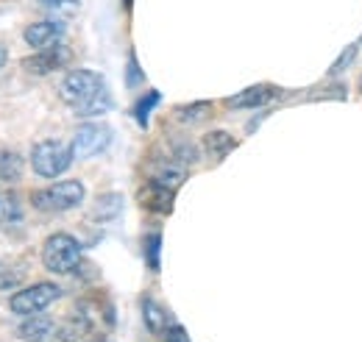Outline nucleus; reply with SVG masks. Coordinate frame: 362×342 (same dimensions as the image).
<instances>
[{
    "mask_svg": "<svg viewBox=\"0 0 362 342\" xmlns=\"http://www.w3.org/2000/svg\"><path fill=\"white\" fill-rule=\"evenodd\" d=\"M81 201H84L81 181H56L31 195V204L40 212H70V209L81 206Z\"/></svg>",
    "mask_w": 362,
    "mask_h": 342,
    "instance_id": "1",
    "label": "nucleus"
},
{
    "mask_svg": "<svg viewBox=\"0 0 362 342\" xmlns=\"http://www.w3.org/2000/svg\"><path fill=\"white\" fill-rule=\"evenodd\" d=\"M103 89H106V84H103V76L100 73H95V70H70L64 76L62 86H59V95H62V100L67 106L81 109L90 100H95Z\"/></svg>",
    "mask_w": 362,
    "mask_h": 342,
    "instance_id": "2",
    "label": "nucleus"
},
{
    "mask_svg": "<svg viewBox=\"0 0 362 342\" xmlns=\"http://www.w3.org/2000/svg\"><path fill=\"white\" fill-rule=\"evenodd\" d=\"M73 145L59 142V139H45L40 145H34L31 151V167L42 178H59L62 172L73 165Z\"/></svg>",
    "mask_w": 362,
    "mask_h": 342,
    "instance_id": "3",
    "label": "nucleus"
},
{
    "mask_svg": "<svg viewBox=\"0 0 362 342\" xmlns=\"http://www.w3.org/2000/svg\"><path fill=\"white\" fill-rule=\"evenodd\" d=\"M78 261H81V245H78L76 237H70V234H53V237H47L45 248H42V264H45V270L64 276Z\"/></svg>",
    "mask_w": 362,
    "mask_h": 342,
    "instance_id": "4",
    "label": "nucleus"
},
{
    "mask_svg": "<svg viewBox=\"0 0 362 342\" xmlns=\"http://www.w3.org/2000/svg\"><path fill=\"white\" fill-rule=\"evenodd\" d=\"M56 298H59V287L42 281V284H31V287L14 293L11 300H8V306H11L14 314H20V317H31V314L45 312Z\"/></svg>",
    "mask_w": 362,
    "mask_h": 342,
    "instance_id": "5",
    "label": "nucleus"
},
{
    "mask_svg": "<svg viewBox=\"0 0 362 342\" xmlns=\"http://www.w3.org/2000/svg\"><path fill=\"white\" fill-rule=\"evenodd\" d=\"M109 142H112V131L106 129V126L87 123V126H81V129L76 131V136H73V153L78 159H92V156L103 153L109 148Z\"/></svg>",
    "mask_w": 362,
    "mask_h": 342,
    "instance_id": "6",
    "label": "nucleus"
},
{
    "mask_svg": "<svg viewBox=\"0 0 362 342\" xmlns=\"http://www.w3.org/2000/svg\"><path fill=\"white\" fill-rule=\"evenodd\" d=\"M67 61H70V50L62 47V45H53V47H47V50H40L37 56L25 59L23 67H25L31 76H47V73L62 70Z\"/></svg>",
    "mask_w": 362,
    "mask_h": 342,
    "instance_id": "7",
    "label": "nucleus"
},
{
    "mask_svg": "<svg viewBox=\"0 0 362 342\" xmlns=\"http://www.w3.org/2000/svg\"><path fill=\"white\" fill-rule=\"evenodd\" d=\"M17 337L23 342H56L59 337V329L50 317H42V314H31L20 323L17 329Z\"/></svg>",
    "mask_w": 362,
    "mask_h": 342,
    "instance_id": "8",
    "label": "nucleus"
},
{
    "mask_svg": "<svg viewBox=\"0 0 362 342\" xmlns=\"http://www.w3.org/2000/svg\"><path fill=\"white\" fill-rule=\"evenodd\" d=\"M62 31H64V25H62V23H56V20H42V23L28 25L23 37H25V42L31 45V47H37V50H47V47L59 45Z\"/></svg>",
    "mask_w": 362,
    "mask_h": 342,
    "instance_id": "9",
    "label": "nucleus"
},
{
    "mask_svg": "<svg viewBox=\"0 0 362 342\" xmlns=\"http://www.w3.org/2000/svg\"><path fill=\"white\" fill-rule=\"evenodd\" d=\"M273 95V86H248V89H243L240 95H234V98H228L226 103L231 109H259V106H265L268 100H271Z\"/></svg>",
    "mask_w": 362,
    "mask_h": 342,
    "instance_id": "10",
    "label": "nucleus"
},
{
    "mask_svg": "<svg viewBox=\"0 0 362 342\" xmlns=\"http://www.w3.org/2000/svg\"><path fill=\"white\" fill-rule=\"evenodd\" d=\"M142 317H145V326L151 334H165L170 329V320H168V312L156 303V300L145 298L142 300Z\"/></svg>",
    "mask_w": 362,
    "mask_h": 342,
    "instance_id": "11",
    "label": "nucleus"
},
{
    "mask_svg": "<svg viewBox=\"0 0 362 342\" xmlns=\"http://www.w3.org/2000/svg\"><path fill=\"white\" fill-rule=\"evenodd\" d=\"M142 204L148 206V209H153V212H170L173 209V189H165V187H159V184H148V189H145V195H142Z\"/></svg>",
    "mask_w": 362,
    "mask_h": 342,
    "instance_id": "12",
    "label": "nucleus"
},
{
    "mask_svg": "<svg viewBox=\"0 0 362 342\" xmlns=\"http://www.w3.org/2000/svg\"><path fill=\"white\" fill-rule=\"evenodd\" d=\"M90 334V320L84 314H76L70 317L64 326H59V342H81L84 337Z\"/></svg>",
    "mask_w": 362,
    "mask_h": 342,
    "instance_id": "13",
    "label": "nucleus"
},
{
    "mask_svg": "<svg viewBox=\"0 0 362 342\" xmlns=\"http://www.w3.org/2000/svg\"><path fill=\"white\" fill-rule=\"evenodd\" d=\"M204 148H206V153H209V156H215V159H223L228 151H234V148H237V142L228 136L226 131H212V134H206V139H204Z\"/></svg>",
    "mask_w": 362,
    "mask_h": 342,
    "instance_id": "14",
    "label": "nucleus"
},
{
    "mask_svg": "<svg viewBox=\"0 0 362 342\" xmlns=\"http://www.w3.org/2000/svg\"><path fill=\"white\" fill-rule=\"evenodd\" d=\"M153 184H159V187H165V189H179L181 181H184V170H181L179 165H165V167H159V170L153 172V178H151Z\"/></svg>",
    "mask_w": 362,
    "mask_h": 342,
    "instance_id": "15",
    "label": "nucleus"
},
{
    "mask_svg": "<svg viewBox=\"0 0 362 342\" xmlns=\"http://www.w3.org/2000/svg\"><path fill=\"white\" fill-rule=\"evenodd\" d=\"M23 175V159L11 151L0 153V181H20Z\"/></svg>",
    "mask_w": 362,
    "mask_h": 342,
    "instance_id": "16",
    "label": "nucleus"
},
{
    "mask_svg": "<svg viewBox=\"0 0 362 342\" xmlns=\"http://www.w3.org/2000/svg\"><path fill=\"white\" fill-rule=\"evenodd\" d=\"M109 106H112V98H109V92L103 89L95 100H90L87 106H81V109H76V114L78 117H92V114H103V112H109Z\"/></svg>",
    "mask_w": 362,
    "mask_h": 342,
    "instance_id": "17",
    "label": "nucleus"
},
{
    "mask_svg": "<svg viewBox=\"0 0 362 342\" xmlns=\"http://www.w3.org/2000/svg\"><path fill=\"white\" fill-rule=\"evenodd\" d=\"M159 242H162L159 234H151L145 240V256H148V267L151 270H159Z\"/></svg>",
    "mask_w": 362,
    "mask_h": 342,
    "instance_id": "18",
    "label": "nucleus"
},
{
    "mask_svg": "<svg viewBox=\"0 0 362 342\" xmlns=\"http://www.w3.org/2000/svg\"><path fill=\"white\" fill-rule=\"evenodd\" d=\"M120 195H106V198H100L98 201V206H95V214H103V217H112V214L120 212Z\"/></svg>",
    "mask_w": 362,
    "mask_h": 342,
    "instance_id": "19",
    "label": "nucleus"
},
{
    "mask_svg": "<svg viewBox=\"0 0 362 342\" xmlns=\"http://www.w3.org/2000/svg\"><path fill=\"white\" fill-rule=\"evenodd\" d=\"M209 114V103H195V106H184L179 109L181 120H204Z\"/></svg>",
    "mask_w": 362,
    "mask_h": 342,
    "instance_id": "20",
    "label": "nucleus"
},
{
    "mask_svg": "<svg viewBox=\"0 0 362 342\" xmlns=\"http://www.w3.org/2000/svg\"><path fill=\"white\" fill-rule=\"evenodd\" d=\"M156 100H159V95L151 92V95H145V100L136 103V120H139V126H148V114H151V106H153Z\"/></svg>",
    "mask_w": 362,
    "mask_h": 342,
    "instance_id": "21",
    "label": "nucleus"
},
{
    "mask_svg": "<svg viewBox=\"0 0 362 342\" xmlns=\"http://www.w3.org/2000/svg\"><path fill=\"white\" fill-rule=\"evenodd\" d=\"M354 56H357V45H349V47L340 53V59L332 64V73H340V70H346V64H351V61H354Z\"/></svg>",
    "mask_w": 362,
    "mask_h": 342,
    "instance_id": "22",
    "label": "nucleus"
},
{
    "mask_svg": "<svg viewBox=\"0 0 362 342\" xmlns=\"http://www.w3.org/2000/svg\"><path fill=\"white\" fill-rule=\"evenodd\" d=\"M162 337H165V342H189V334L184 331V326H170Z\"/></svg>",
    "mask_w": 362,
    "mask_h": 342,
    "instance_id": "23",
    "label": "nucleus"
},
{
    "mask_svg": "<svg viewBox=\"0 0 362 342\" xmlns=\"http://www.w3.org/2000/svg\"><path fill=\"white\" fill-rule=\"evenodd\" d=\"M6 59H8V53H6V47H0V67L6 64Z\"/></svg>",
    "mask_w": 362,
    "mask_h": 342,
    "instance_id": "24",
    "label": "nucleus"
},
{
    "mask_svg": "<svg viewBox=\"0 0 362 342\" xmlns=\"http://www.w3.org/2000/svg\"><path fill=\"white\" fill-rule=\"evenodd\" d=\"M92 342H109V340H92Z\"/></svg>",
    "mask_w": 362,
    "mask_h": 342,
    "instance_id": "25",
    "label": "nucleus"
}]
</instances>
